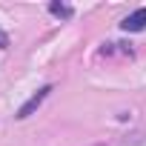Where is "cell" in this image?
Here are the masks:
<instances>
[{
	"mask_svg": "<svg viewBox=\"0 0 146 146\" xmlns=\"http://www.w3.org/2000/svg\"><path fill=\"white\" fill-rule=\"evenodd\" d=\"M49 92H52V86L37 89V92H35V95H32V98H29V100H26V103L17 109V115H15V117H17V120H26V117H29V115H32V112H35V109H37V106H40L46 98H49Z\"/></svg>",
	"mask_w": 146,
	"mask_h": 146,
	"instance_id": "6da1fadb",
	"label": "cell"
},
{
	"mask_svg": "<svg viewBox=\"0 0 146 146\" xmlns=\"http://www.w3.org/2000/svg\"><path fill=\"white\" fill-rule=\"evenodd\" d=\"M120 29H123V32H143V29H146V6H140V9H135L132 15H126V17L120 20Z\"/></svg>",
	"mask_w": 146,
	"mask_h": 146,
	"instance_id": "7a4b0ae2",
	"label": "cell"
},
{
	"mask_svg": "<svg viewBox=\"0 0 146 146\" xmlns=\"http://www.w3.org/2000/svg\"><path fill=\"white\" fill-rule=\"evenodd\" d=\"M49 12L57 17H72V6H66V3H49Z\"/></svg>",
	"mask_w": 146,
	"mask_h": 146,
	"instance_id": "3957f363",
	"label": "cell"
},
{
	"mask_svg": "<svg viewBox=\"0 0 146 146\" xmlns=\"http://www.w3.org/2000/svg\"><path fill=\"white\" fill-rule=\"evenodd\" d=\"M3 43H6V37H3V32H0V46H3Z\"/></svg>",
	"mask_w": 146,
	"mask_h": 146,
	"instance_id": "277c9868",
	"label": "cell"
}]
</instances>
